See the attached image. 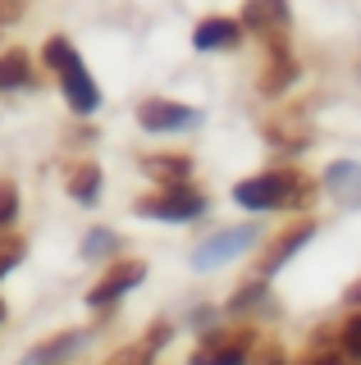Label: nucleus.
<instances>
[{
  "mask_svg": "<svg viewBox=\"0 0 361 365\" xmlns=\"http://www.w3.org/2000/svg\"><path fill=\"white\" fill-rule=\"evenodd\" d=\"M83 342H87V334H78V329H73V334H60V338L41 342V347H32L19 365H60V361H69L73 351L83 347Z\"/></svg>",
  "mask_w": 361,
  "mask_h": 365,
  "instance_id": "nucleus-12",
  "label": "nucleus"
},
{
  "mask_svg": "<svg viewBox=\"0 0 361 365\" xmlns=\"http://www.w3.org/2000/svg\"><path fill=\"white\" fill-rule=\"evenodd\" d=\"M252 329H238V334H224V329H206L201 334V347L188 356V365H247L252 361Z\"/></svg>",
  "mask_w": 361,
  "mask_h": 365,
  "instance_id": "nucleus-3",
  "label": "nucleus"
},
{
  "mask_svg": "<svg viewBox=\"0 0 361 365\" xmlns=\"http://www.w3.org/2000/svg\"><path fill=\"white\" fill-rule=\"evenodd\" d=\"M19 220V187L14 182H0V228H9Z\"/></svg>",
  "mask_w": 361,
  "mask_h": 365,
  "instance_id": "nucleus-23",
  "label": "nucleus"
},
{
  "mask_svg": "<svg viewBox=\"0 0 361 365\" xmlns=\"http://www.w3.org/2000/svg\"><path fill=\"white\" fill-rule=\"evenodd\" d=\"M115 251H119V233H110V228H92L83 237V260H101V256H115Z\"/></svg>",
  "mask_w": 361,
  "mask_h": 365,
  "instance_id": "nucleus-18",
  "label": "nucleus"
},
{
  "mask_svg": "<svg viewBox=\"0 0 361 365\" xmlns=\"http://www.w3.org/2000/svg\"><path fill=\"white\" fill-rule=\"evenodd\" d=\"M293 83H298V60L279 46V37H270V68L261 78V91H265V96H284Z\"/></svg>",
  "mask_w": 361,
  "mask_h": 365,
  "instance_id": "nucleus-11",
  "label": "nucleus"
},
{
  "mask_svg": "<svg viewBox=\"0 0 361 365\" xmlns=\"http://www.w3.org/2000/svg\"><path fill=\"white\" fill-rule=\"evenodd\" d=\"M256 224H238V228H220L215 237H206L197 251H193V269H215L224 265V260H233V256H243L247 247H256Z\"/></svg>",
  "mask_w": 361,
  "mask_h": 365,
  "instance_id": "nucleus-4",
  "label": "nucleus"
},
{
  "mask_svg": "<svg viewBox=\"0 0 361 365\" xmlns=\"http://www.w3.org/2000/svg\"><path fill=\"white\" fill-rule=\"evenodd\" d=\"M142 279H146V265H142V260H119V265L106 269V279H101V283H92V292H87V306H92V311H106V306H115L123 292L138 288Z\"/></svg>",
  "mask_w": 361,
  "mask_h": 365,
  "instance_id": "nucleus-6",
  "label": "nucleus"
},
{
  "mask_svg": "<svg viewBox=\"0 0 361 365\" xmlns=\"http://www.w3.org/2000/svg\"><path fill=\"white\" fill-rule=\"evenodd\" d=\"M247 365H288V356H284L279 342H265V347H252V361Z\"/></svg>",
  "mask_w": 361,
  "mask_h": 365,
  "instance_id": "nucleus-24",
  "label": "nucleus"
},
{
  "mask_svg": "<svg viewBox=\"0 0 361 365\" xmlns=\"http://www.w3.org/2000/svg\"><path fill=\"white\" fill-rule=\"evenodd\" d=\"M307 182L298 178V169H265V174H252L233 187V201L252 215H265V210H288V205L302 201Z\"/></svg>",
  "mask_w": 361,
  "mask_h": 365,
  "instance_id": "nucleus-1",
  "label": "nucleus"
},
{
  "mask_svg": "<svg viewBox=\"0 0 361 365\" xmlns=\"http://www.w3.org/2000/svg\"><path fill=\"white\" fill-rule=\"evenodd\" d=\"M288 19H293V9H288V0H243V32H256V37H279V32L288 28Z\"/></svg>",
  "mask_w": 361,
  "mask_h": 365,
  "instance_id": "nucleus-7",
  "label": "nucleus"
},
{
  "mask_svg": "<svg viewBox=\"0 0 361 365\" xmlns=\"http://www.w3.org/2000/svg\"><path fill=\"white\" fill-rule=\"evenodd\" d=\"M169 338H174V324H169V319H156V324L146 329V338H142V342H146V347H151V351H161Z\"/></svg>",
  "mask_w": 361,
  "mask_h": 365,
  "instance_id": "nucleus-25",
  "label": "nucleus"
},
{
  "mask_svg": "<svg viewBox=\"0 0 361 365\" xmlns=\"http://www.w3.org/2000/svg\"><path fill=\"white\" fill-rule=\"evenodd\" d=\"M206 197L193 187V182H174V187H161L156 197H142L133 210L142 215V220H161V224H193L206 215Z\"/></svg>",
  "mask_w": 361,
  "mask_h": 365,
  "instance_id": "nucleus-2",
  "label": "nucleus"
},
{
  "mask_svg": "<svg viewBox=\"0 0 361 365\" xmlns=\"http://www.w3.org/2000/svg\"><path fill=\"white\" fill-rule=\"evenodd\" d=\"M243 41V23L238 19H224V14H210L193 28V46L197 51H233Z\"/></svg>",
  "mask_w": 361,
  "mask_h": 365,
  "instance_id": "nucleus-10",
  "label": "nucleus"
},
{
  "mask_svg": "<svg viewBox=\"0 0 361 365\" xmlns=\"http://www.w3.org/2000/svg\"><path fill=\"white\" fill-rule=\"evenodd\" d=\"M156 361V351L146 347V342H128V347H119V351H110L106 365H151Z\"/></svg>",
  "mask_w": 361,
  "mask_h": 365,
  "instance_id": "nucleus-20",
  "label": "nucleus"
},
{
  "mask_svg": "<svg viewBox=\"0 0 361 365\" xmlns=\"http://www.w3.org/2000/svg\"><path fill=\"white\" fill-rule=\"evenodd\" d=\"M307 365H352V361H347V356H343L338 347H315Z\"/></svg>",
  "mask_w": 361,
  "mask_h": 365,
  "instance_id": "nucleus-26",
  "label": "nucleus"
},
{
  "mask_svg": "<svg viewBox=\"0 0 361 365\" xmlns=\"http://www.w3.org/2000/svg\"><path fill=\"white\" fill-rule=\"evenodd\" d=\"M347 302H352V311H361V283H357V288H347Z\"/></svg>",
  "mask_w": 361,
  "mask_h": 365,
  "instance_id": "nucleus-28",
  "label": "nucleus"
},
{
  "mask_svg": "<svg viewBox=\"0 0 361 365\" xmlns=\"http://www.w3.org/2000/svg\"><path fill=\"white\" fill-rule=\"evenodd\" d=\"M60 87H64V101H69L73 114H92V110L101 106V87L92 83V73L83 68V60H78V55L60 68Z\"/></svg>",
  "mask_w": 361,
  "mask_h": 365,
  "instance_id": "nucleus-8",
  "label": "nucleus"
},
{
  "mask_svg": "<svg viewBox=\"0 0 361 365\" xmlns=\"http://www.w3.org/2000/svg\"><path fill=\"white\" fill-rule=\"evenodd\" d=\"M32 83V64L24 51H5L0 55V91H14V87H28Z\"/></svg>",
  "mask_w": 361,
  "mask_h": 365,
  "instance_id": "nucleus-15",
  "label": "nucleus"
},
{
  "mask_svg": "<svg viewBox=\"0 0 361 365\" xmlns=\"http://www.w3.org/2000/svg\"><path fill=\"white\" fill-rule=\"evenodd\" d=\"M261 302H265V279L256 274L252 283H243V288L233 292V302H229V315H247V311H256Z\"/></svg>",
  "mask_w": 361,
  "mask_h": 365,
  "instance_id": "nucleus-17",
  "label": "nucleus"
},
{
  "mask_svg": "<svg viewBox=\"0 0 361 365\" xmlns=\"http://www.w3.org/2000/svg\"><path fill=\"white\" fill-rule=\"evenodd\" d=\"M138 123L146 133H183V128H197L201 114L183 101H165V96H151L138 106Z\"/></svg>",
  "mask_w": 361,
  "mask_h": 365,
  "instance_id": "nucleus-5",
  "label": "nucleus"
},
{
  "mask_svg": "<svg viewBox=\"0 0 361 365\" xmlns=\"http://www.w3.org/2000/svg\"><path fill=\"white\" fill-rule=\"evenodd\" d=\"M311 237H315V224H311V220H302V224L284 228V233H279L275 242L265 247V256H261V279H270V274H279V269H284V265H288L293 256H298L302 247L311 242Z\"/></svg>",
  "mask_w": 361,
  "mask_h": 365,
  "instance_id": "nucleus-9",
  "label": "nucleus"
},
{
  "mask_svg": "<svg viewBox=\"0 0 361 365\" xmlns=\"http://www.w3.org/2000/svg\"><path fill=\"white\" fill-rule=\"evenodd\" d=\"M338 351H343L347 361H361V311H352L347 324L338 329Z\"/></svg>",
  "mask_w": 361,
  "mask_h": 365,
  "instance_id": "nucleus-19",
  "label": "nucleus"
},
{
  "mask_svg": "<svg viewBox=\"0 0 361 365\" xmlns=\"http://www.w3.org/2000/svg\"><path fill=\"white\" fill-rule=\"evenodd\" d=\"M69 197L73 201H83V205H92L96 197H101V165H78L73 174H69Z\"/></svg>",
  "mask_w": 361,
  "mask_h": 365,
  "instance_id": "nucleus-16",
  "label": "nucleus"
},
{
  "mask_svg": "<svg viewBox=\"0 0 361 365\" xmlns=\"http://www.w3.org/2000/svg\"><path fill=\"white\" fill-rule=\"evenodd\" d=\"M325 187H330L334 197H343V201H357V192H361V165H352V160L330 165V169H325Z\"/></svg>",
  "mask_w": 361,
  "mask_h": 365,
  "instance_id": "nucleus-14",
  "label": "nucleus"
},
{
  "mask_svg": "<svg viewBox=\"0 0 361 365\" xmlns=\"http://www.w3.org/2000/svg\"><path fill=\"white\" fill-rule=\"evenodd\" d=\"M73 55H78V51H73V46H69V41H64V37H51V41H46V51H41V60H46V64L55 68V73H60V68H64V64H69V60H73Z\"/></svg>",
  "mask_w": 361,
  "mask_h": 365,
  "instance_id": "nucleus-21",
  "label": "nucleus"
},
{
  "mask_svg": "<svg viewBox=\"0 0 361 365\" xmlns=\"http://www.w3.org/2000/svg\"><path fill=\"white\" fill-rule=\"evenodd\" d=\"M0 319H5V306H0Z\"/></svg>",
  "mask_w": 361,
  "mask_h": 365,
  "instance_id": "nucleus-29",
  "label": "nucleus"
},
{
  "mask_svg": "<svg viewBox=\"0 0 361 365\" xmlns=\"http://www.w3.org/2000/svg\"><path fill=\"white\" fill-rule=\"evenodd\" d=\"M215 306H197V311H193V329H201V334H206V329H215Z\"/></svg>",
  "mask_w": 361,
  "mask_h": 365,
  "instance_id": "nucleus-27",
  "label": "nucleus"
},
{
  "mask_svg": "<svg viewBox=\"0 0 361 365\" xmlns=\"http://www.w3.org/2000/svg\"><path fill=\"white\" fill-rule=\"evenodd\" d=\"M142 169L161 182V187H174V182H188V178H193V160H188V155H146Z\"/></svg>",
  "mask_w": 361,
  "mask_h": 365,
  "instance_id": "nucleus-13",
  "label": "nucleus"
},
{
  "mask_svg": "<svg viewBox=\"0 0 361 365\" xmlns=\"http://www.w3.org/2000/svg\"><path fill=\"white\" fill-rule=\"evenodd\" d=\"M24 237H0V279H5V274L9 269H14L19 265V260H24Z\"/></svg>",
  "mask_w": 361,
  "mask_h": 365,
  "instance_id": "nucleus-22",
  "label": "nucleus"
}]
</instances>
